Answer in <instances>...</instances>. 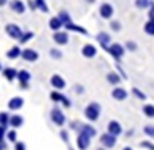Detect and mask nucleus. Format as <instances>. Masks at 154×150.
Here are the masks:
<instances>
[{"instance_id":"09e8293b","label":"nucleus","mask_w":154,"mask_h":150,"mask_svg":"<svg viewBox=\"0 0 154 150\" xmlns=\"http://www.w3.org/2000/svg\"><path fill=\"white\" fill-rule=\"evenodd\" d=\"M8 3V0H0V6H5Z\"/></svg>"},{"instance_id":"7c9ffc66","label":"nucleus","mask_w":154,"mask_h":150,"mask_svg":"<svg viewBox=\"0 0 154 150\" xmlns=\"http://www.w3.org/2000/svg\"><path fill=\"white\" fill-rule=\"evenodd\" d=\"M6 139L9 142H17V132H16V129L6 132Z\"/></svg>"},{"instance_id":"9d476101","label":"nucleus","mask_w":154,"mask_h":150,"mask_svg":"<svg viewBox=\"0 0 154 150\" xmlns=\"http://www.w3.org/2000/svg\"><path fill=\"white\" fill-rule=\"evenodd\" d=\"M23 60L26 62H35L38 59V53L32 48H26V49H22V56H20Z\"/></svg>"},{"instance_id":"4be33fe9","label":"nucleus","mask_w":154,"mask_h":150,"mask_svg":"<svg viewBox=\"0 0 154 150\" xmlns=\"http://www.w3.org/2000/svg\"><path fill=\"white\" fill-rule=\"evenodd\" d=\"M63 27V22L57 17H53V19H49V28L53 30V31H60V28Z\"/></svg>"},{"instance_id":"9b49d317","label":"nucleus","mask_w":154,"mask_h":150,"mask_svg":"<svg viewBox=\"0 0 154 150\" xmlns=\"http://www.w3.org/2000/svg\"><path fill=\"white\" fill-rule=\"evenodd\" d=\"M99 12H100V17L102 19H111L112 14H114V8L109 3H102L100 8H99Z\"/></svg>"},{"instance_id":"cd10ccee","label":"nucleus","mask_w":154,"mask_h":150,"mask_svg":"<svg viewBox=\"0 0 154 150\" xmlns=\"http://www.w3.org/2000/svg\"><path fill=\"white\" fill-rule=\"evenodd\" d=\"M9 115L6 113V111H0V126L3 127H8L9 126Z\"/></svg>"},{"instance_id":"58836bf2","label":"nucleus","mask_w":154,"mask_h":150,"mask_svg":"<svg viewBox=\"0 0 154 150\" xmlns=\"http://www.w3.org/2000/svg\"><path fill=\"white\" fill-rule=\"evenodd\" d=\"M140 147L146 148V150H154V142H151V141H142V142H140Z\"/></svg>"},{"instance_id":"37998d69","label":"nucleus","mask_w":154,"mask_h":150,"mask_svg":"<svg viewBox=\"0 0 154 150\" xmlns=\"http://www.w3.org/2000/svg\"><path fill=\"white\" fill-rule=\"evenodd\" d=\"M149 12H148V17L149 19H154V2H151V5H149Z\"/></svg>"},{"instance_id":"393cba45","label":"nucleus","mask_w":154,"mask_h":150,"mask_svg":"<svg viewBox=\"0 0 154 150\" xmlns=\"http://www.w3.org/2000/svg\"><path fill=\"white\" fill-rule=\"evenodd\" d=\"M49 97H51V101H53V102H62L63 99H65V94H62L59 90H56V91H51Z\"/></svg>"},{"instance_id":"6ab92c4d","label":"nucleus","mask_w":154,"mask_h":150,"mask_svg":"<svg viewBox=\"0 0 154 150\" xmlns=\"http://www.w3.org/2000/svg\"><path fill=\"white\" fill-rule=\"evenodd\" d=\"M63 27H65V30H68V31L80 33V34H88V31H86L83 27H80V25H75V23H72V22H68V23H65Z\"/></svg>"},{"instance_id":"aec40b11","label":"nucleus","mask_w":154,"mask_h":150,"mask_svg":"<svg viewBox=\"0 0 154 150\" xmlns=\"http://www.w3.org/2000/svg\"><path fill=\"white\" fill-rule=\"evenodd\" d=\"M122 79H123V78L120 76L119 73H116V71H109V73L106 74V81H108L111 85H119Z\"/></svg>"},{"instance_id":"f3484780","label":"nucleus","mask_w":154,"mask_h":150,"mask_svg":"<svg viewBox=\"0 0 154 150\" xmlns=\"http://www.w3.org/2000/svg\"><path fill=\"white\" fill-rule=\"evenodd\" d=\"M111 96L116 99V101H125V99L128 97V91L125 88H122V87H116V88L112 90Z\"/></svg>"},{"instance_id":"de8ad7c7","label":"nucleus","mask_w":154,"mask_h":150,"mask_svg":"<svg viewBox=\"0 0 154 150\" xmlns=\"http://www.w3.org/2000/svg\"><path fill=\"white\" fill-rule=\"evenodd\" d=\"M6 148V142L3 141V142H0V150H5Z\"/></svg>"},{"instance_id":"79ce46f5","label":"nucleus","mask_w":154,"mask_h":150,"mask_svg":"<svg viewBox=\"0 0 154 150\" xmlns=\"http://www.w3.org/2000/svg\"><path fill=\"white\" fill-rule=\"evenodd\" d=\"M5 136H6V127L0 126V142L5 141Z\"/></svg>"},{"instance_id":"4468645a","label":"nucleus","mask_w":154,"mask_h":150,"mask_svg":"<svg viewBox=\"0 0 154 150\" xmlns=\"http://www.w3.org/2000/svg\"><path fill=\"white\" fill-rule=\"evenodd\" d=\"M122 126H120V122L117 121H109L108 122V133L114 135V136H120L122 135Z\"/></svg>"},{"instance_id":"f8f14e48","label":"nucleus","mask_w":154,"mask_h":150,"mask_svg":"<svg viewBox=\"0 0 154 150\" xmlns=\"http://www.w3.org/2000/svg\"><path fill=\"white\" fill-rule=\"evenodd\" d=\"M53 40L57 45H66L68 40H69V36H68L66 31H56L54 36H53Z\"/></svg>"},{"instance_id":"c03bdc74","label":"nucleus","mask_w":154,"mask_h":150,"mask_svg":"<svg viewBox=\"0 0 154 150\" xmlns=\"http://www.w3.org/2000/svg\"><path fill=\"white\" fill-rule=\"evenodd\" d=\"M74 91H75L77 94H82V93L85 91V88H83L82 85H75V88H74Z\"/></svg>"},{"instance_id":"412c9836","label":"nucleus","mask_w":154,"mask_h":150,"mask_svg":"<svg viewBox=\"0 0 154 150\" xmlns=\"http://www.w3.org/2000/svg\"><path fill=\"white\" fill-rule=\"evenodd\" d=\"M9 126H11L12 129L22 127V126H23V118H22L20 115H12V116L9 118Z\"/></svg>"},{"instance_id":"473e14b6","label":"nucleus","mask_w":154,"mask_h":150,"mask_svg":"<svg viewBox=\"0 0 154 150\" xmlns=\"http://www.w3.org/2000/svg\"><path fill=\"white\" fill-rule=\"evenodd\" d=\"M133 94L139 99V101H145V99H146V94H145L142 90H139L137 87H134V88H133Z\"/></svg>"},{"instance_id":"49530a36","label":"nucleus","mask_w":154,"mask_h":150,"mask_svg":"<svg viewBox=\"0 0 154 150\" xmlns=\"http://www.w3.org/2000/svg\"><path fill=\"white\" fill-rule=\"evenodd\" d=\"M133 135H134V130H128V132H126V136H128V138H131Z\"/></svg>"},{"instance_id":"f257e3e1","label":"nucleus","mask_w":154,"mask_h":150,"mask_svg":"<svg viewBox=\"0 0 154 150\" xmlns=\"http://www.w3.org/2000/svg\"><path fill=\"white\" fill-rule=\"evenodd\" d=\"M100 111H102V108H100V105H99L97 102H89V104L85 107L83 115H85V118H86L89 122H94V121H97V119L100 118Z\"/></svg>"},{"instance_id":"72a5a7b5","label":"nucleus","mask_w":154,"mask_h":150,"mask_svg":"<svg viewBox=\"0 0 154 150\" xmlns=\"http://www.w3.org/2000/svg\"><path fill=\"white\" fill-rule=\"evenodd\" d=\"M59 19L63 22V25L68 23V22H71V17H69V14H68L66 11H60V12H59Z\"/></svg>"},{"instance_id":"2eb2a0df","label":"nucleus","mask_w":154,"mask_h":150,"mask_svg":"<svg viewBox=\"0 0 154 150\" xmlns=\"http://www.w3.org/2000/svg\"><path fill=\"white\" fill-rule=\"evenodd\" d=\"M96 39H97V42L100 43V46L105 49V48L109 45V42H111V36H109L108 33H105V31H102V33H99V34L96 36Z\"/></svg>"},{"instance_id":"dca6fc26","label":"nucleus","mask_w":154,"mask_h":150,"mask_svg":"<svg viewBox=\"0 0 154 150\" xmlns=\"http://www.w3.org/2000/svg\"><path fill=\"white\" fill-rule=\"evenodd\" d=\"M9 6L14 12H17V14H23V12L26 11V6H25V3L22 2V0H11Z\"/></svg>"},{"instance_id":"c85d7f7f","label":"nucleus","mask_w":154,"mask_h":150,"mask_svg":"<svg viewBox=\"0 0 154 150\" xmlns=\"http://www.w3.org/2000/svg\"><path fill=\"white\" fill-rule=\"evenodd\" d=\"M34 2H35L37 9H40L42 12H48V11H49V8H48V5H46L45 0H34Z\"/></svg>"},{"instance_id":"c9c22d12","label":"nucleus","mask_w":154,"mask_h":150,"mask_svg":"<svg viewBox=\"0 0 154 150\" xmlns=\"http://www.w3.org/2000/svg\"><path fill=\"white\" fill-rule=\"evenodd\" d=\"M49 56L53 59H62V51L57 48H53V49H49Z\"/></svg>"},{"instance_id":"bb28decb","label":"nucleus","mask_w":154,"mask_h":150,"mask_svg":"<svg viewBox=\"0 0 154 150\" xmlns=\"http://www.w3.org/2000/svg\"><path fill=\"white\" fill-rule=\"evenodd\" d=\"M143 30H145V33L148 36H154V19H148V22L145 23Z\"/></svg>"},{"instance_id":"a211bd4d","label":"nucleus","mask_w":154,"mask_h":150,"mask_svg":"<svg viewBox=\"0 0 154 150\" xmlns=\"http://www.w3.org/2000/svg\"><path fill=\"white\" fill-rule=\"evenodd\" d=\"M2 73H3V78H5L8 82L16 81V79H17V74H19V71H17L16 68H3Z\"/></svg>"},{"instance_id":"ea45409f","label":"nucleus","mask_w":154,"mask_h":150,"mask_svg":"<svg viewBox=\"0 0 154 150\" xmlns=\"http://www.w3.org/2000/svg\"><path fill=\"white\" fill-rule=\"evenodd\" d=\"M125 48L128 49V51H136V49H137V43L133 42V40H128L126 45H125Z\"/></svg>"},{"instance_id":"b1692460","label":"nucleus","mask_w":154,"mask_h":150,"mask_svg":"<svg viewBox=\"0 0 154 150\" xmlns=\"http://www.w3.org/2000/svg\"><path fill=\"white\" fill-rule=\"evenodd\" d=\"M77 130H83V132H86L89 136H91V138L97 135L96 129H94L93 126H89V124H80V126H79V129H77Z\"/></svg>"},{"instance_id":"f704fd0d","label":"nucleus","mask_w":154,"mask_h":150,"mask_svg":"<svg viewBox=\"0 0 154 150\" xmlns=\"http://www.w3.org/2000/svg\"><path fill=\"white\" fill-rule=\"evenodd\" d=\"M60 138H62L63 142H66V145H68L69 150H72L71 145H69V138H68V132H66V130H60Z\"/></svg>"},{"instance_id":"4c0bfd02","label":"nucleus","mask_w":154,"mask_h":150,"mask_svg":"<svg viewBox=\"0 0 154 150\" xmlns=\"http://www.w3.org/2000/svg\"><path fill=\"white\" fill-rule=\"evenodd\" d=\"M143 133L149 138H154V126H145L143 127Z\"/></svg>"},{"instance_id":"1a4fd4ad","label":"nucleus","mask_w":154,"mask_h":150,"mask_svg":"<svg viewBox=\"0 0 154 150\" xmlns=\"http://www.w3.org/2000/svg\"><path fill=\"white\" fill-rule=\"evenodd\" d=\"M23 104H25V101H23L22 96H14V97L9 99L8 108H9L11 111H17V110H20V108L23 107Z\"/></svg>"},{"instance_id":"20e7f679","label":"nucleus","mask_w":154,"mask_h":150,"mask_svg":"<svg viewBox=\"0 0 154 150\" xmlns=\"http://www.w3.org/2000/svg\"><path fill=\"white\" fill-rule=\"evenodd\" d=\"M51 121H53V124H56L57 127H62L65 126V115H63V111L59 108V107H54L53 110H51Z\"/></svg>"},{"instance_id":"6e6552de","label":"nucleus","mask_w":154,"mask_h":150,"mask_svg":"<svg viewBox=\"0 0 154 150\" xmlns=\"http://www.w3.org/2000/svg\"><path fill=\"white\" fill-rule=\"evenodd\" d=\"M49 82H51V85H53L56 90H59V91L63 90V88L66 87V81L63 79L60 74H53V76H51V79H49Z\"/></svg>"},{"instance_id":"864d4df0","label":"nucleus","mask_w":154,"mask_h":150,"mask_svg":"<svg viewBox=\"0 0 154 150\" xmlns=\"http://www.w3.org/2000/svg\"><path fill=\"white\" fill-rule=\"evenodd\" d=\"M99 150H105V148H99Z\"/></svg>"},{"instance_id":"c756f323","label":"nucleus","mask_w":154,"mask_h":150,"mask_svg":"<svg viewBox=\"0 0 154 150\" xmlns=\"http://www.w3.org/2000/svg\"><path fill=\"white\" fill-rule=\"evenodd\" d=\"M32 37H34V33H32V31H26V33L22 34V37L19 39V42H20V43H26L28 40L32 39Z\"/></svg>"},{"instance_id":"423d86ee","label":"nucleus","mask_w":154,"mask_h":150,"mask_svg":"<svg viewBox=\"0 0 154 150\" xmlns=\"http://www.w3.org/2000/svg\"><path fill=\"white\" fill-rule=\"evenodd\" d=\"M5 31H6V34L11 37V39H17V40L20 39L22 34H23V31L20 30V27H19V25H16V23H8Z\"/></svg>"},{"instance_id":"f03ea898","label":"nucleus","mask_w":154,"mask_h":150,"mask_svg":"<svg viewBox=\"0 0 154 150\" xmlns=\"http://www.w3.org/2000/svg\"><path fill=\"white\" fill-rule=\"evenodd\" d=\"M105 51H108L116 60L120 62V59H122L123 54H125V46L120 45V43H109V45L105 48Z\"/></svg>"},{"instance_id":"a19ab883","label":"nucleus","mask_w":154,"mask_h":150,"mask_svg":"<svg viewBox=\"0 0 154 150\" xmlns=\"http://www.w3.org/2000/svg\"><path fill=\"white\" fill-rule=\"evenodd\" d=\"M14 150H26V144L22 141H17V142H14Z\"/></svg>"},{"instance_id":"a878e982","label":"nucleus","mask_w":154,"mask_h":150,"mask_svg":"<svg viewBox=\"0 0 154 150\" xmlns=\"http://www.w3.org/2000/svg\"><path fill=\"white\" fill-rule=\"evenodd\" d=\"M142 111L146 118H154V105L152 104H146L142 107Z\"/></svg>"},{"instance_id":"3c124183","label":"nucleus","mask_w":154,"mask_h":150,"mask_svg":"<svg viewBox=\"0 0 154 150\" xmlns=\"http://www.w3.org/2000/svg\"><path fill=\"white\" fill-rule=\"evenodd\" d=\"M122 150H133V148H131V147H123Z\"/></svg>"},{"instance_id":"5701e85b","label":"nucleus","mask_w":154,"mask_h":150,"mask_svg":"<svg viewBox=\"0 0 154 150\" xmlns=\"http://www.w3.org/2000/svg\"><path fill=\"white\" fill-rule=\"evenodd\" d=\"M20 56H22V49L19 46H12L11 49H8V53H6V57L11 59V60H14V59L20 57Z\"/></svg>"},{"instance_id":"39448f33","label":"nucleus","mask_w":154,"mask_h":150,"mask_svg":"<svg viewBox=\"0 0 154 150\" xmlns=\"http://www.w3.org/2000/svg\"><path fill=\"white\" fill-rule=\"evenodd\" d=\"M17 81H19V85H20L22 90H28L29 81H31V73L26 71V70H20L19 74H17Z\"/></svg>"},{"instance_id":"ddd939ff","label":"nucleus","mask_w":154,"mask_h":150,"mask_svg":"<svg viewBox=\"0 0 154 150\" xmlns=\"http://www.w3.org/2000/svg\"><path fill=\"white\" fill-rule=\"evenodd\" d=\"M82 54H83V57H86V59H93V57L97 56V48H96L94 45H91V43H86V45H83V48H82Z\"/></svg>"},{"instance_id":"a18cd8bd","label":"nucleus","mask_w":154,"mask_h":150,"mask_svg":"<svg viewBox=\"0 0 154 150\" xmlns=\"http://www.w3.org/2000/svg\"><path fill=\"white\" fill-rule=\"evenodd\" d=\"M28 5H29V8H31L32 11H35V9H37V6H35V2H34V0H28Z\"/></svg>"},{"instance_id":"8fccbe9b","label":"nucleus","mask_w":154,"mask_h":150,"mask_svg":"<svg viewBox=\"0 0 154 150\" xmlns=\"http://www.w3.org/2000/svg\"><path fill=\"white\" fill-rule=\"evenodd\" d=\"M88 3H96V0H86Z\"/></svg>"},{"instance_id":"2f4dec72","label":"nucleus","mask_w":154,"mask_h":150,"mask_svg":"<svg viewBox=\"0 0 154 150\" xmlns=\"http://www.w3.org/2000/svg\"><path fill=\"white\" fill-rule=\"evenodd\" d=\"M134 5H136L137 8H140V9H145V8H149L151 0H136Z\"/></svg>"},{"instance_id":"e433bc0d","label":"nucleus","mask_w":154,"mask_h":150,"mask_svg":"<svg viewBox=\"0 0 154 150\" xmlns=\"http://www.w3.org/2000/svg\"><path fill=\"white\" fill-rule=\"evenodd\" d=\"M109 27H111V30H112V31H116V33L122 30V25H120V22H119V20H111Z\"/></svg>"},{"instance_id":"603ef678","label":"nucleus","mask_w":154,"mask_h":150,"mask_svg":"<svg viewBox=\"0 0 154 150\" xmlns=\"http://www.w3.org/2000/svg\"><path fill=\"white\" fill-rule=\"evenodd\" d=\"M0 71H2V64H0Z\"/></svg>"},{"instance_id":"0eeeda50","label":"nucleus","mask_w":154,"mask_h":150,"mask_svg":"<svg viewBox=\"0 0 154 150\" xmlns=\"http://www.w3.org/2000/svg\"><path fill=\"white\" fill-rule=\"evenodd\" d=\"M100 142H102V145H105L106 148H112L116 145V142H117V136H114L111 133H103L100 136Z\"/></svg>"},{"instance_id":"7ed1b4c3","label":"nucleus","mask_w":154,"mask_h":150,"mask_svg":"<svg viewBox=\"0 0 154 150\" xmlns=\"http://www.w3.org/2000/svg\"><path fill=\"white\" fill-rule=\"evenodd\" d=\"M75 141H77V147H79V150H86L89 147V144H91V136H89L86 132H83V130H79Z\"/></svg>"}]
</instances>
